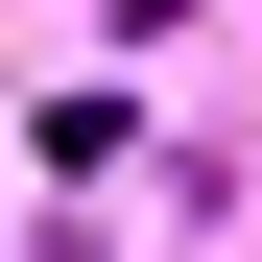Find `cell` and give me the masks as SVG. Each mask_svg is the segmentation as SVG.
Masks as SVG:
<instances>
[{
  "label": "cell",
  "mask_w": 262,
  "mask_h": 262,
  "mask_svg": "<svg viewBox=\"0 0 262 262\" xmlns=\"http://www.w3.org/2000/svg\"><path fill=\"white\" fill-rule=\"evenodd\" d=\"M119 24H191V0H119Z\"/></svg>",
  "instance_id": "obj_1"
}]
</instances>
